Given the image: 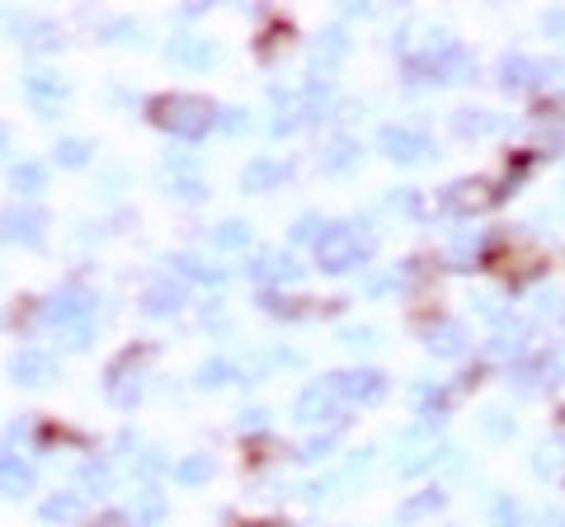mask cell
I'll return each mask as SVG.
<instances>
[{
    "label": "cell",
    "mask_w": 565,
    "mask_h": 527,
    "mask_svg": "<svg viewBox=\"0 0 565 527\" xmlns=\"http://www.w3.org/2000/svg\"><path fill=\"white\" fill-rule=\"evenodd\" d=\"M486 203H494V193H490L486 180H462V184H452V189L444 193V207H448V213H481Z\"/></svg>",
    "instance_id": "13"
},
{
    "label": "cell",
    "mask_w": 565,
    "mask_h": 527,
    "mask_svg": "<svg viewBox=\"0 0 565 527\" xmlns=\"http://www.w3.org/2000/svg\"><path fill=\"white\" fill-rule=\"evenodd\" d=\"M170 269H180L184 278H193V283H222V269H217V264H207L203 255H189V250L170 255Z\"/></svg>",
    "instance_id": "21"
},
{
    "label": "cell",
    "mask_w": 565,
    "mask_h": 527,
    "mask_svg": "<svg viewBox=\"0 0 565 527\" xmlns=\"http://www.w3.org/2000/svg\"><path fill=\"white\" fill-rule=\"evenodd\" d=\"M33 481H39V476H33V466L24 462V456H0V495H6V499H24L29 495V490H33Z\"/></svg>",
    "instance_id": "14"
},
{
    "label": "cell",
    "mask_w": 565,
    "mask_h": 527,
    "mask_svg": "<svg viewBox=\"0 0 565 527\" xmlns=\"http://www.w3.org/2000/svg\"><path fill=\"white\" fill-rule=\"evenodd\" d=\"M377 147H382L386 155H392V161L415 165V161H424V155L434 151V137L424 132V128H411V122H392V128H382Z\"/></svg>",
    "instance_id": "5"
},
{
    "label": "cell",
    "mask_w": 565,
    "mask_h": 527,
    "mask_svg": "<svg viewBox=\"0 0 565 527\" xmlns=\"http://www.w3.org/2000/svg\"><path fill=\"white\" fill-rule=\"evenodd\" d=\"M10 377L20 386H47L57 377V358H52L47 348H20V354L10 358Z\"/></svg>",
    "instance_id": "8"
},
{
    "label": "cell",
    "mask_w": 565,
    "mask_h": 527,
    "mask_svg": "<svg viewBox=\"0 0 565 527\" xmlns=\"http://www.w3.org/2000/svg\"><path fill=\"white\" fill-rule=\"evenodd\" d=\"M217 104L203 99V95H161L151 104V122L156 128H166L174 137H184V142H199L207 128H217Z\"/></svg>",
    "instance_id": "2"
},
{
    "label": "cell",
    "mask_w": 565,
    "mask_h": 527,
    "mask_svg": "<svg viewBox=\"0 0 565 527\" xmlns=\"http://www.w3.org/2000/svg\"><path fill=\"white\" fill-rule=\"evenodd\" d=\"M250 527H282V523H250Z\"/></svg>",
    "instance_id": "45"
},
{
    "label": "cell",
    "mask_w": 565,
    "mask_h": 527,
    "mask_svg": "<svg viewBox=\"0 0 565 527\" xmlns=\"http://www.w3.org/2000/svg\"><path fill=\"white\" fill-rule=\"evenodd\" d=\"M359 155H363V147L353 142V137H330V142L321 147V170L326 174H349L353 165H359Z\"/></svg>",
    "instance_id": "18"
},
{
    "label": "cell",
    "mask_w": 565,
    "mask_h": 527,
    "mask_svg": "<svg viewBox=\"0 0 565 527\" xmlns=\"http://www.w3.org/2000/svg\"><path fill=\"white\" fill-rule=\"evenodd\" d=\"M448 499H444V490H424L419 499H405L401 504V518L405 523H415V518H429V514H438V508H444Z\"/></svg>",
    "instance_id": "27"
},
{
    "label": "cell",
    "mask_w": 565,
    "mask_h": 527,
    "mask_svg": "<svg viewBox=\"0 0 565 527\" xmlns=\"http://www.w3.org/2000/svg\"><path fill=\"white\" fill-rule=\"evenodd\" d=\"M217 57H222L217 43L193 39V33H184V39H170V43H166V62H174V66H189V72H203V66H212Z\"/></svg>",
    "instance_id": "9"
},
{
    "label": "cell",
    "mask_w": 565,
    "mask_h": 527,
    "mask_svg": "<svg viewBox=\"0 0 565 527\" xmlns=\"http://www.w3.org/2000/svg\"><path fill=\"white\" fill-rule=\"evenodd\" d=\"M161 518H166L161 490H141V495H132V523L137 527H161Z\"/></svg>",
    "instance_id": "22"
},
{
    "label": "cell",
    "mask_w": 565,
    "mask_h": 527,
    "mask_svg": "<svg viewBox=\"0 0 565 527\" xmlns=\"http://www.w3.org/2000/svg\"><path fill=\"white\" fill-rule=\"evenodd\" d=\"M419 438H434V419H429V424H415V429H405V433H401V448L419 443ZM434 462H444V456H434V448H429V452H415L411 462H401V476H419V471H429Z\"/></svg>",
    "instance_id": "19"
},
{
    "label": "cell",
    "mask_w": 565,
    "mask_h": 527,
    "mask_svg": "<svg viewBox=\"0 0 565 527\" xmlns=\"http://www.w3.org/2000/svg\"><path fill=\"white\" fill-rule=\"evenodd\" d=\"M109 490H114V471L109 466H104V462H85L81 466V495H109Z\"/></svg>",
    "instance_id": "24"
},
{
    "label": "cell",
    "mask_w": 565,
    "mask_h": 527,
    "mask_svg": "<svg viewBox=\"0 0 565 527\" xmlns=\"http://www.w3.org/2000/svg\"><path fill=\"white\" fill-rule=\"evenodd\" d=\"M250 278H259V283H297V278H302V269H297L288 255L264 250V255H255V264H250Z\"/></svg>",
    "instance_id": "15"
},
{
    "label": "cell",
    "mask_w": 565,
    "mask_h": 527,
    "mask_svg": "<svg viewBox=\"0 0 565 527\" xmlns=\"http://www.w3.org/2000/svg\"><path fill=\"white\" fill-rule=\"evenodd\" d=\"M340 410H344V396H340V386H334V377H326V381H311L302 396H297V406H292V415L302 419V424H334L340 419Z\"/></svg>",
    "instance_id": "4"
},
{
    "label": "cell",
    "mask_w": 565,
    "mask_h": 527,
    "mask_svg": "<svg viewBox=\"0 0 565 527\" xmlns=\"http://www.w3.org/2000/svg\"><path fill=\"white\" fill-rule=\"evenodd\" d=\"M90 527H122V518H118V514H104V518H99V523H90Z\"/></svg>",
    "instance_id": "43"
},
{
    "label": "cell",
    "mask_w": 565,
    "mask_h": 527,
    "mask_svg": "<svg viewBox=\"0 0 565 527\" xmlns=\"http://www.w3.org/2000/svg\"><path fill=\"white\" fill-rule=\"evenodd\" d=\"M43 226H47V217L39 207H6V217H0V232H6L14 245H29V250L43 245Z\"/></svg>",
    "instance_id": "7"
},
{
    "label": "cell",
    "mask_w": 565,
    "mask_h": 527,
    "mask_svg": "<svg viewBox=\"0 0 565 527\" xmlns=\"http://www.w3.org/2000/svg\"><path fill=\"white\" fill-rule=\"evenodd\" d=\"M170 193H174V198H184V203H193V198H203V180H199V174H170Z\"/></svg>",
    "instance_id": "35"
},
{
    "label": "cell",
    "mask_w": 565,
    "mask_h": 527,
    "mask_svg": "<svg viewBox=\"0 0 565 527\" xmlns=\"http://www.w3.org/2000/svg\"><path fill=\"white\" fill-rule=\"evenodd\" d=\"M10 189L24 193V198H39V193L47 189V165L43 161H20L10 170Z\"/></svg>",
    "instance_id": "20"
},
{
    "label": "cell",
    "mask_w": 565,
    "mask_h": 527,
    "mask_svg": "<svg viewBox=\"0 0 565 527\" xmlns=\"http://www.w3.org/2000/svg\"><path fill=\"white\" fill-rule=\"evenodd\" d=\"M340 340H344V348H353V354H367V348H377V330L373 325H344Z\"/></svg>",
    "instance_id": "32"
},
{
    "label": "cell",
    "mask_w": 565,
    "mask_h": 527,
    "mask_svg": "<svg viewBox=\"0 0 565 527\" xmlns=\"http://www.w3.org/2000/svg\"><path fill=\"white\" fill-rule=\"evenodd\" d=\"M424 348H429V354H438V358H457L467 348V330L457 325V321H438V325H429L424 330Z\"/></svg>",
    "instance_id": "16"
},
{
    "label": "cell",
    "mask_w": 565,
    "mask_h": 527,
    "mask_svg": "<svg viewBox=\"0 0 565 527\" xmlns=\"http://www.w3.org/2000/svg\"><path fill=\"white\" fill-rule=\"evenodd\" d=\"M486 438H494V443H504V438H514V415L504 410H486Z\"/></svg>",
    "instance_id": "34"
},
{
    "label": "cell",
    "mask_w": 565,
    "mask_h": 527,
    "mask_svg": "<svg viewBox=\"0 0 565 527\" xmlns=\"http://www.w3.org/2000/svg\"><path fill=\"white\" fill-rule=\"evenodd\" d=\"M207 476H212V456H203V452H193V456H184V462L170 466L174 485H203Z\"/></svg>",
    "instance_id": "23"
},
{
    "label": "cell",
    "mask_w": 565,
    "mask_h": 527,
    "mask_svg": "<svg viewBox=\"0 0 565 527\" xmlns=\"http://www.w3.org/2000/svg\"><path fill=\"white\" fill-rule=\"evenodd\" d=\"M326 232H330V222H321L316 213H307V217H297V226H292V240H297V245H307V240L316 245V240H321Z\"/></svg>",
    "instance_id": "33"
},
{
    "label": "cell",
    "mask_w": 565,
    "mask_h": 527,
    "mask_svg": "<svg viewBox=\"0 0 565 527\" xmlns=\"http://www.w3.org/2000/svg\"><path fill=\"white\" fill-rule=\"evenodd\" d=\"M282 180H288V165L274 161V155H255V161L241 170V189H245V193H269V189H278Z\"/></svg>",
    "instance_id": "11"
},
{
    "label": "cell",
    "mask_w": 565,
    "mask_h": 527,
    "mask_svg": "<svg viewBox=\"0 0 565 527\" xmlns=\"http://www.w3.org/2000/svg\"><path fill=\"white\" fill-rule=\"evenodd\" d=\"M184 306V288L174 283V278H151L147 292H141V311L147 315H170V311H180Z\"/></svg>",
    "instance_id": "12"
},
{
    "label": "cell",
    "mask_w": 565,
    "mask_h": 527,
    "mask_svg": "<svg viewBox=\"0 0 565 527\" xmlns=\"http://www.w3.org/2000/svg\"><path fill=\"white\" fill-rule=\"evenodd\" d=\"M52 155H57V165H66V170H81V165L95 155V147L85 142V137H62L57 151H52Z\"/></svg>",
    "instance_id": "25"
},
{
    "label": "cell",
    "mask_w": 565,
    "mask_h": 527,
    "mask_svg": "<svg viewBox=\"0 0 565 527\" xmlns=\"http://www.w3.org/2000/svg\"><path fill=\"white\" fill-rule=\"evenodd\" d=\"M207 240L217 245V250H245V245H250V226H245V222H222Z\"/></svg>",
    "instance_id": "28"
},
{
    "label": "cell",
    "mask_w": 565,
    "mask_h": 527,
    "mask_svg": "<svg viewBox=\"0 0 565 527\" xmlns=\"http://www.w3.org/2000/svg\"><path fill=\"white\" fill-rule=\"evenodd\" d=\"M316 57H326V62H340V57H344V33H340V29H326V39L316 43Z\"/></svg>",
    "instance_id": "36"
},
{
    "label": "cell",
    "mask_w": 565,
    "mask_h": 527,
    "mask_svg": "<svg viewBox=\"0 0 565 527\" xmlns=\"http://www.w3.org/2000/svg\"><path fill=\"white\" fill-rule=\"evenodd\" d=\"M537 527H565V514L561 508H546V514L537 518Z\"/></svg>",
    "instance_id": "42"
},
{
    "label": "cell",
    "mask_w": 565,
    "mask_h": 527,
    "mask_svg": "<svg viewBox=\"0 0 565 527\" xmlns=\"http://www.w3.org/2000/svg\"><path fill=\"white\" fill-rule=\"evenodd\" d=\"M264 419H269L264 410H245V415H241V429H264Z\"/></svg>",
    "instance_id": "41"
},
{
    "label": "cell",
    "mask_w": 565,
    "mask_h": 527,
    "mask_svg": "<svg viewBox=\"0 0 565 527\" xmlns=\"http://www.w3.org/2000/svg\"><path fill=\"white\" fill-rule=\"evenodd\" d=\"M494 128H500L494 114H481V109H462V114H457V132H462V137H486Z\"/></svg>",
    "instance_id": "30"
},
{
    "label": "cell",
    "mask_w": 565,
    "mask_h": 527,
    "mask_svg": "<svg viewBox=\"0 0 565 527\" xmlns=\"http://www.w3.org/2000/svg\"><path fill=\"white\" fill-rule=\"evenodd\" d=\"M24 95H29V104L39 109L43 118H52L57 114V104L71 95V85L62 80V76H52V72H33L29 80H24Z\"/></svg>",
    "instance_id": "10"
},
{
    "label": "cell",
    "mask_w": 565,
    "mask_h": 527,
    "mask_svg": "<svg viewBox=\"0 0 565 527\" xmlns=\"http://www.w3.org/2000/svg\"><path fill=\"white\" fill-rule=\"evenodd\" d=\"M14 29H24V47H29V52L57 47V29L43 24V20H14Z\"/></svg>",
    "instance_id": "26"
},
{
    "label": "cell",
    "mask_w": 565,
    "mask_h": 527,
    "mask_svg": "<svg viewBox=\"0 0 565 527\" xmlns=\"http://www.w3.org/2000/svg\"><path fill=\"white\" fill-rule=\"evenodd\" d=\"M363 255H367V240H359L353 226H330V232L316 240V264H321V273H349V269H359Z\"/></svg>",
    "instance_id": "3"
},
{
    "label": "cell",
    "mask_w": 565,
    "mask_h": 527,
    "mask_svg": "<svg viewBox=\"0 0 565 527\" xmlns=\"http://www.w3.org/2000/svg\"><path fill=\"white\" fill-rule=\"evenodd\" d=\"M47 325L66 340V348H85L95 335V292L81 283H66L47 297Z\"/></svg>",
    "instance_id": "1"
},
{
    "label": "cell",
    "mask_w": 565,
    "mask_h": 527,
    "mask_svg": "<svg viewBox=\"0 0 565 527\" xmlns=\"http://www.w3.org/2000/svg\"><path fill=\"white\" fill-rule=\"evenodd\" d=\"M156 471H161V462H156V452H147V456H141V462H137V476L147 481V476H156Z\"/></svg>",
    "instance_id": "40"
},
{
    "label": "cell",
    "mask_w": 565,
    "mask_h": 527,
    "mask_svg": "<svg viewBox=\"0 0 565 527\" xmlns=\"http://www.w3.org/2000/svg\"><path fill=\"white\" fill-rule=\"evenodd\" d=\"M81 514H85V495H81V490H57V495H47L39 504L43 523H76Z\"/></svg>",
    "instance_id": "17"
},
{
    "label": "cell",
    "mask_w": 565,
    "mask_h": 527,
    "mask_svg": "<svg viewBox=\"0 0 565 527\" xmlns=\"http://www.w3.org/2000/svg\"><path fill=\"white\" fill-rule=\"evenodd\" d=\"M6 142H10V137H6V128H0V151H6Z\"/></svg>",
    "instance_id": "44"
},
{
    "label": "cell",
    "mask_w": 565,
    "mask_h": 527,
    "mask_svg": "<svg viewBox=\"0 0 565 527\" xmlns=\"http://www.w3.org/2000/svg\"><path fill=\"white\" fill-rule=\"evenodd\" d=\"M334 386H340L344 400H359V406H373V400H382L386 391H392L377 367H349V373H334Z\"/></svg>",
    "instance_id": "6"
},
{
    "label": "cell",
    "mask_w": 565,
    "mask_h": 527,
    "mask_svg": "<svg viewBox=\"0 0 565 527\" xmlns=\"http://www.w3.org/2000/svg\"><path fill=\"white\" fill-rule=\"evenodd\" d=\"M236 377L241 373H236L232 358H212V363L199 367V386H226V381H236Z\"/></svg>",
    "instance_id": "31"
},
{
    "label": "cell",
    "mask_w": 565,
    "mask_h": 527,
    "mask_svg": "<svg viewBox=\"0 0 565 527\" xmlns=\"http://www.w3.org/2000/svg\"><path fill=\"white\" fill-rule=\"evenodd\" d=\"M330 443H334V438L326 433V438H311V443L302 448V462H321V456L330 452Z\"/></svg>",
    "instance_id": "39"
},
{
    "label": "cell",
    "mask_w": 565,
    "mask_h": 527,
    "mask_svg": "<svg viewBox=\"0 0 565 527\" xmlns=\"http://www.w3.org/2000/svg\"><path fill=\"white\" fill-rule=\"evenodd\" d=\"M490 527H527V523H523V508H519V499L494 495V499H490Z\"/></svg>",
    "instance_id": "29"
},
{
    "label": "cell",
    "mask_w": 565,
    "mask_h": 527,
    "mask_svg": "<svg viewBox=\"0 0 565 527\" xmlns=\"http://www.w3.org/2000/svg\"><path fill=\"white\" fill-rule=\"evenodd\" d=\"M99 33L109 43H118V39H141V24H132V20H109V24H99Z\"/></svg>",
    "instance_id": "38"
},
{
    "label": "cell",
    "mask_w": 565,
    "mask_h": 527,
    "mask_svg": "<svg viewBox=\"0 0 565 527\" xmlns=\"http://www.w3.org/2000/svg\"><path fill=\"white\" fill-rule=\"evenodd\" d=\"M217 128L232 132V137H241V132H250V114H245V109H222V114H217Z\"/></svg>",
    "instance_id": "37"
}]
</instances>
